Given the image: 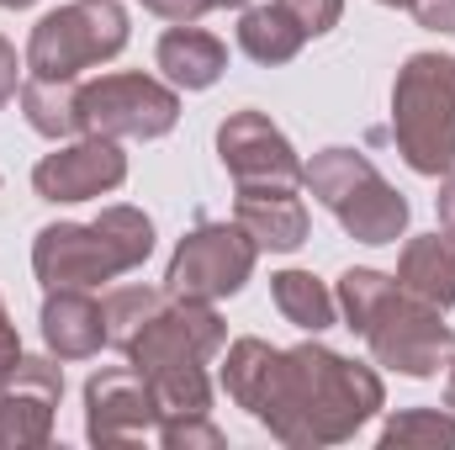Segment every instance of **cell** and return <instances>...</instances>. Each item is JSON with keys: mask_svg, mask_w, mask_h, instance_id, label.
<instances>
[{"mask_svg": "<svg viewBox=\"0 0 455 450\" xmlns=\"http://www.w3.org/2000/svg\"><path fill=\"white\" fill-rule=\"evenodd\" d=\"M223 392L291 450L344 446L387 403L381 376L360 360L334 355L329 344H318V334L291 350H275L254 334L233 339L223 360Z\"/></svg>", "mask_w": 455, "mask_h": 450, "instance_id": "1", "label": "cell"}, {"mask_svg": "<svg viewBox=\"0 0 455 450\" xmlns=\"http://www.w3.org/2000/svg\"><path fill=\"white\" fill-rule=\"evenodd\" d=\"M223 344H228V324L212 313V302L164 297V308L143 324V334L127 344V366L148 382V392L159 403V424L212 408L207 360Z\"/></svg>", "mask_w": 455, "mask_h": 450, "instance_id": "2", "label": "cell"}, {"mask_svg": "<svg viewBox=\"0 0 455 450\" xmlns=\"http://www.w3.org/2000/svg\"><path fill=\"white\" fill-rule=\"evenodd\" d=\"M154 254V223L138 207H107L96 223H48L32 238V270L43 286H101Z\"/></svg>", "mask_w": 455, "mask_h": 450, "instance_id": "3", "label": "cell"}, {"mask_svg": "<svg viewBox=\"0 0 455 450\" xmlns=\"http://www.w3.org/2000/svg\"><path fill=\"white\" fill-rule=\"evenodd\" d=\"M392 138L408 170L445 175L455 170V59L413 53L392 85Z\"/></svg>", "mask_w": 455, "mask_h": 450, "instance_id": "4", "label": "cell"}, {"mask_svg": "<svg viewBox=\"0 0 455 450\" xmlns=\"http://www.w3.org/2000/svg\"><path fill=\"white\" fill-rule=\"evenodd\" d=\"M302 186L360 244H397L408 233V197L355 149H323L302 165Z\"/></svg>", "mask_w": 455, "mask_h": 450, "instance_id": "5", "label": "cell"}, {"mask_svg": "<svg viewBox=\"0 0 455 450\" xmlns=\"http://www.w3.org/2000/svg\"><path fill=\"white\" fill-rule=\"evenodd\" d=\"M127 48V11L116 0H75L48 11L27 37V75L37 80H80Z\"/></svg>", "mask_w": 455, "mask_h": 450, "instance_id": "6", "label": "cell"}, {"mask_svg": "<svg viewBox=\"0 0 455 450\" xmlns=\"http://www.w3.org/2000/svg\"><path fill=\"white\" fill-rule=\"evenodd\" d=\"M360 339L371 344L376 366H387V371H397V376H413V382L440 376L455 360V329L440 318V308L408 297L403 286H392V292L376 302V313L365 318Z\"/></svg>", "mask_w": 455, "mask_h": 450, "instance_id": "7", "label": "cell"}, {"mask_svg": "<svg viewBox=\"0 0 455 450\" xmlns=\"http://www.w3.org/2000/svg\"><path fill=\"white\" fill-rule=\"evenodd\" d=\"M180 122V96L175 85L154 80V75H101L80 85V133L96 138H132V143H154Z\"/></svg>", "mask_w": 455, "mask_h": 450, "instance_id": "8", "label": "cell"}, {"mask_svg": "<svg viewBox=\"0 0 455 450\" xmlns=\"http://www.w3.org/2000/svg\"><path fill=\"white\" fill-rule=\"evenodd\" d=\"M254 260H259V244L238 223H202L175 244L170 270H164V292L191 297V302L233 297L254 276Z\"/></svg>", "mask_w": 455, "mask_h": 450, "instance_id": "9", "label": "cell"}, {"mask_svg": "<svg viewBox=\"0 0 455 450\" xmlns=\"http://www.w3.org/2000/svg\"><path fill=\"white\" fill-rule=\"evenodd\" d=\"M64 371L53 355H16L0 376V450H37L53 435Z\"/></svg>", "mask_w": 455, "mask_h": 450, "instance_id": "10", "label": "cell"}, {"mask_svg": "<svg viewBox=\"0 0 455 450\" xmlns=\"http://www.w3.org/2000/svg\"><path fill=\"white\" fill-rule=\"evenodd\" d=\"M218 159H223V170L238 186H297L302 181V159H297L291 138L254 107L223 117Z\"/></svg>", "mask_w": 455, "mask_h": 450, "instance_id": "11", "label": "cell"}, {"mask_svg": "<svg viewBox=\"0 0 455 450\" xmlns=\"http://www.w3.org/2000/svg\"><path fill=\"white\" fill-rule=\"evenodd\" d=\"M127 181V154L116 138H96V133H80V143H64L53 149L48 159H37L32 170V191L43 202H91V197H107Z\"/></svg>", "mask_w": 455, "mask_h": 450, "instance_id": "12", "label": "cell"}, {"mask_svg": "<svg viewBox=\"0 0 455 450\" xmlns=\"http://www.w3.org/2000/svg\"><path fill=\"white\" fill-rule=\"evenodd\" d=\"M159 430V403L132 366L96 371L85 382V435L91 446H138Z\"/></svg>", "mask_w": 455, "mask_h": 450, "instance_id": "13", "label": "cell"}, {"mask_svg": "<svg viewBox=\"0 0 455 450\" xmlns=\"http://www.w3.org/2000/svg\"><path fill=\"white\" fill-rule=\"evenodd\" d=\"M233 223L259 249H275V254H291L307 244V207L291 186H238Z\"/></svg>", "mask_w": 455, "mask_h": 450, "instance_id": "14", "label": "cell"}, {"mask_svg": "<svg viewBox=\"0 0 455 450\" xmlns=\"http://www.w3.org/2000/svg\"><path fill=\"white\" fill-rule=\"evenodd\" d=\"M43 344L53 360H91L107 344L101 302L85 286H48L43 297Z\"/></svg>", "mask_w": 455, "mask_h": 450, "instance_id": "15", "label": "cell"}, {"mask_svg": "<svg viewBox=\"0 0 455 450\" xmlns=\"http://www.w3.org/2000/svg\"><path fill=\"white\" fill-rule=\"evenodd\" d=\"M154 59H159V69H164V80L175 91H207V85L223 80V69H228V48L212 32H202L196 21L191 27H170L159 37Z\"/></svg>", "mask_w": 455, "mask_h": 450, "instance_id": "16", "label": "cell"}, {"mask_svg": "<svg viewBox=\"0 0 455 450\" xmlns=\"http://www.w3.org/2000/svg\"><path fill=\"white\" fill-rule=\"evenodd\" d=\"M397 286L440 313L455 308V238H440V233L408 238L397 260Z\"/></svg>", "mask_w": 455, "mask_h": 450, "instance_id": "17", "label": "cell"}, {"mask_svg": "<svg viewBox=\"0 0 455 450\" xmlns=\"http://www.w3.org/2000/svg\"><path fill=\"white\" fill-rule=\"evenodd\" d=\"M302 43H307V32L297 27V16L275 0V5H249L243 16H238V48L254 59V64H291L297 53H302Z\"/></svg>", "mask_w": 455, "mask_h": 450, "instance_id": "18", "label": "cell"}, {"mask_svg": "<svg viewBox=\"0 0 455 450\" xmlns=\"http://www.w3.org/2000/svg\"><path fill=\"white\" fill-rule=\"evenodd\" d=\"M16 96H21V117L37 138L64 143V138L80 133V85L75 80H37L32 75Z\"/></svg>", "mask_w": 455, "mask_h": 450, "instance_id": "19", "label": "cell"}, {"mask_svg": "<svg viewBox=\"0 0 455 450\" xmlns=\"http://www.w3.org/2000/svg\"><path fill=\"white\" fill-rule=\"evenodd\" d=\"M270 297H275V308H281L286 324H297V329H307V334L334 329L339 297H334L313 270H275V276H270Z\"/></svg>", "mask_w": 455, "mask_h": 450, "instance_id": "20", "label": "cell"}, {"mask_svg": "<svg viewBox=\"0 0 455 450\" xmlns=\"http://www.w3.org/2000/svg\"><path fill=\"white\" fill-rule=\"evenodd\" d=\"M381 450H455V414H440V408H403L381 424L376 435Z\"/></svg>", "mask_w": 455, "mask_h": 450, "instance_id": "21", "label": "cell"}, {"mask_svg": "<svg viewBox=\"0 0 455 450\" xmlns=\"http://www.w3.org/2000/svg\"><path fill=\"white\" fill-rule=\"evenodd\" d=\"M164 297H170V292H154V286H116V292H107V302H101L107 344L127 355V344L143 334V324L164 308Z\"/></svg>", "mask_w": 455, "mask_h": 450, "instance_id": "22", "label": "cell"}, {"mask_svg": "<svg viewBox=\"0 0 455 450\" xmlns=\"http://www.w3.org/2000/svg\"><path fill=\"white\" fill-rule=\"evenodd\" d=\"M392 286H397V276H381V270H371V265L344 270V276H339V292H334V297H339V308H344V324L360 334V329H365V318L376 313V302H381Z\"/></svg>", "mask_w": 455, "mask_h": 450, "instance_id": "23", "label": "cell"}, {"mask_svg": "<svg viewBox=\"0 0 455 450\" xmlns=\"http://www.w3.org/2000/svg\"><path fill=\"white\" fill-rule=\"evenodd\" d=\"M159 446L164 450H223V430L207 419V414H186V419H164L159 430Z\"/></svg>", "mask_w": 455, "mask_h": 450, "instance_id": "24", "label": "cell"}, {"mask_svg": "<svg viewBox=\"0 0 455 450\" xmlns=\"http://www.w3.org/2000/svg\"><path fill=\"white\" fill-rule=\"evenodd\" d=\"M291 16H297V27L307 32V37H323V32H334L344 16V0H281Z\"/></svg>", "mask_w": 455, "mask_h": 450, "instance_id": "25", "label": "cell"}, {"mask_svg": "<svg viewBox=\"0 0 455 450\" xmlns=\"http://www.w3.org/2000/svg\"><path fill=\"white\" fill-rule=\"evenodd\" d=\"M143 11H154L159 21H175V27H191L212 11V0H143Z\"/></svg>", "mask_w": 455, "mask_h": 450, "instance_id": "26", "label": "cell"}, {"mask_svg": "<svg viewBox=\"0 0 455 450\" xmlns=\"http://www.w3.org/2000/svg\"><path fill=\"white\" fill-rule=\"evenodd\" d=\"M408 11L419 16V27H429V32H451L455 37V0H413Z\"/></svg>", "mask_w": 455, "mask_h": 450, "instance_id": "27", "label": "cell"}, {"mask_svg": "<svg viewBox=\"0 0 455 450\" xmlns=\"http://www.w3.org/2000/svg\"><path fill=\"white\" fill-rule=\"evenodd\" d=\"M21 69H27V59H16V48L0 37V107L21 91Z\"/></svg>", "mask_w": 455, "mask_h": 450, "instance_id": "28", "label": "cell"}, {"mask_svg": "<svg viewBox=\"0 0 455 450\" xmlns=\"http://www.w3.org/2000/svg\"><path fill=\"white\" fill-rule=\"evenodd\" d=\"M435 213H440V233H445V238H455V170H445V175H440Z\"/></svg>", "mask_w": 455, "mask_h": 450, "instance_id": "29", "label": "cell"}, {"mask_svg": "<svg viewBox=\"0 0 455 450\" xmlns=\"http://www.w3.org/2000/svg\"><path fill=\"white\" fill-rule=\"evenodd\" d=\"M21 355V339H16V324L5 318V308H0V376H5V366Z\"/></svg>", "mask_w": 455, "mask_h": 450, "instance_id": "30", "label": "cell"}, {"mask_svg": "<svg viewBox=\"0 0 455 450\" xmlns=\"http://www.w3.org/2000/svg\"><path fill=\"white\" fill-rule=\"evenodd\" d=\"M5 11H27V5H37V0H0Z\"/></svg>", "mask_w": 455, "mask_h": 450, "instance_id": "31", "label": "cell"}, {"mask_svg": "<svg viewBox=\"0 0 455 450\" xmlns=\"http://www.w3.org/2000/svg\"><path fill=\"white\" fill-rule=\"evenodd\" d=\"M212 5H223V11H238V5H249V0H212Z\"/></svg>", "mask_w": 455, "mask_h": 450, "instance_id": "32", "label": "cell"}, {"mask_svg": "<svg viewBox=\"0 0 455 450\" xmlns=\"http://www.w3.org/2000/svg\"><path fill=\"white\" fill-rule=\"evenodd\" d=\"M451 403H455V360H451Z\"/></svg>", "mask_w": 455, "mask_h": 450, "instance_id": "33", "label": "cell"}, {"mask_svg": "<svg viewBox=\"0 0 455 450\" xmlns=\"http://www.w3.org/2000/svg\"><path fill=\"white\" fill-rule=\"evenodd\" d=\"M381 5H413V0H381Z\"/></svg>", "mask_w": 455, "mask_h": 450, "instance_id": "34", "label": "cell"}]
</instances>
